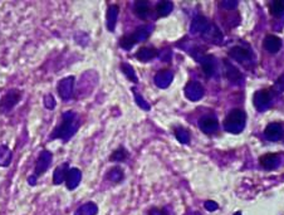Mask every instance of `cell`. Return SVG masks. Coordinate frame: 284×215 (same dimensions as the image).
I'll use <instances>...</instances> for the list:
<instances>
[{
  "label": "cell",
  "mask_w": 284,
  "mask_h": 215,
  "mask_svg": "<svg viewBox=\"0 0 284 215\" xmlns=\"http://www.w3.org/2000/svg\"><path fill=\"white\" fill-rule=\"evenodd\" d=\"M199 63L201 64L202 73L206 77H211L215 70V58L211 54H204L199 59Z\"/></svg>",
  "instance_id": "ffe728a7"
},
{
  "label": "cell",
  "mask_w": 284,
  "mask_h": 215,
  "mask_svg": "<svg viewBox=\"0 0 284 215\" xmlns=\"http://www.w3.org/2000/svg\"><path fill=\"white\" fill-rule=\"evenodd\" d=\"M43 106H44V108H47L48 111H53L57 107V101H55V97L52 93H45V95L43 96Z\"/></svg>",
  "instance_id": "836d02e7"
},
{
  "label": "cell",
  "mask_w": 284,
  "mask_h": 215,
  "mask_svg": "<svg viewBox=\"0 0 284 215\" xmlns=\"http://www.w3.org/2000/svg\"><path fill=\"white\" fill-rule=\"evenodd\" d=\"M69 169H70L69 161H64V163L59 164V165L54 169V171H53V175H52L53 185L59 186L62 185V184H64Z\"/></svg>",
  "instance_id": "8fae6325"
},
{
  "label": "cell",
  "mask_w": 284,
  "mask_h": 215,
  "mask_svg": "<svg viewBox=\"0 0 284 215\" xmlns=\"http://www.w3.org/2000/svg\"><path fill=\"white\" fill-rule=\"evenodd\" d=\"M105 179L107 181H110L111 184H121L123 180H125V173H123V169L121 166H113L111 168L110 170L106 173Z\"/></svg>",
  "instance_id": "d6986e66"
},
{
  "label": "cell",
  "mask_w": 284,
  "mask_h": 215,
  "mask_svg": "<svg viewBox=\"0 0 284 215\" xmlns=\"http://www.w3.org/2000/svg\"><path fill=\"white\" fill-rule=\"evenodd\" d=\"M234 215H242V211H237Z\"/></svg>",
  "instance_id": "74e56055"
},
{
  "label": "cell",
  "mask_w": 284,
  "mask_h": 215,
  "mask_svg": "<svg viewBox=\"0 0 284 215\" xmlns=\"http://www.w3.org/2000/svg\"><path fill=\"white\" fill-rule=\"evenodd\" d=\"M53 164V153L52 151L47 150V149H43L42 151L38 155L37 161H35L34 170H33V175L37 179H39L40 176L44 175L48 171V169L52 166Z\"/></svg>",
  "instance_id": "5b68a950"
},
{
  "label": "cell",
  "mask_w": 284,
  "mask_h": 215,
  "mask_svg": "<svg viewBox=\"0 0 284 215\" xmlns=\"http://www.w3.org/2000/svg\"><path fill=\"white\" fill-rule=\"evenodd\" d=\"M204 206H205V209H206L207 211H215L218 208H219V205H218V204L215 203V201H212V200L205 201Z\"/></svg>",
  "instance_id": "d590c367"
},
{
  "label": "cell",
  "mask_w": 284,
  "mask_h": 215,
  "mask_svg": "<svg viewBox=\"0 0 284 215\" xmlns=\"http://www.w3.org/2000/svg\"><path fill=\"white\" fill-rule=\"evenodd\" d=\"M202 38L207 39L209 42L214 43V44H220L223 40V34L219 30V28L214 24H209V27L201 33Z\"/></svg>",
  "instance_id": "5bb4252c"
},
{
  "label": "cell",
  "mask_w": 284,
  "mask_h": 215,
  "mask_svg": "<svg viewBox=\"0 0 284 215\" xmlns=\"http://www.w3.org/2000/svg\"><path fill=\"white\" fill-rule=\"evenodd\" d=\"M280 158L278 154H265V155L260 156L259 164L263 169L265 170H273V169L278 168L279 165Z\"/></svg>",
  "instance_id": "9a60e30c"
},
{
  "label": "cell",
  "mask_w": 284,
  "mask_h": 215,
  "mask_svg": "<svg viewBox=\"0 0 284 215\" xmlns=\"http://www.w3.org/2000/svg\"><path fill=\"white\" fill-rule=\"evenodd\" d=\"M81 127V117L73 110L64 111L60 116V121L52 130L48 141L60 140L63 144H67L72 140Z\"/></svg>",
  "instance_id": "6da1fadb"
},
{
  "label": "cell",
  "mask_w": 284,
  "mask_h": 215,
  "mask_svg": "<svg viewBox=\"0 0 284 215\" xmlns=\"http://www.w3.org/2000/svg\"><path fill=\"white\" fill-rule=\"evenodd\" d=\"M83 174L82 170L78 168H70L68 170L67 178H65V188L68 191H75L78 186L81 185V181H82Z\"/></svg>",
  "instance_id": "8992f818"
},
{
  "label": "cell",
  "mask_w": 284,
  "mask_h": 215,
  "mask_svg": "<svg viewBox=\"0 0 284 215\" xmlns=\"http://www.w3.org/2000/svg\"><path fill=\"white\" fill-rule=\"evenodd\" d=\"M118 14H120V7L117 4L108 5L107 12H106V28L110 33H113L116 30Z\"/></svg>",
  "instance_id": "30bf717a"
},
{
  "label": "cell",
  "mask_w": 284,
  "mask_h": 215,
  "mask_svg": "<svg viewBox=\"0 0 284 215\" xmlns=\"http://www.w3.org/2000/svg\"><path fill=\"white\" fill-rule=\"evenodd\" d=\"M269 10L274 17H282L284 14V0H274L270 3Z\"/></svg>",
  "instance_id": "4dcf8cb0"
},
{
  "label": "cell",
  "mask_w": 284,
  "mask_h": 215,
  "mask_svg": "<svg viewBox=\"0 0 284 215\" xmlns=\"http://www.w3.org/2000/svg\"><path fill=\"white\" fill-rule=\"evenodd\" d=\"M174 133H175V137H176V140L179 141V142L184 144V145H187V144L190 142L191 136H190V132L186 130V128L179 126V127L175 128Z\"/></svg>",
  "instance_id": "f546056e"
},
{
  "label": "cell",
  "mask_w": 284,
  "mask_h": 215,
  "mask_svg": "<svg viewBox=\"0 0 284 215\" xmlns=\"http://www.w3.org/2000/svg\"><path fill=\"white\" fill-rule=\"evenodd\" d=\"M218 121L214 117H202L199 121V127L200 130L204 133H214L218 130Z\"/></svg>",
  "instance_id": "44dd1931"
},
{
  "label": "cell",
  "mask_w": 284,
  "mask_h": 215,
  "mask_svg": "<svg viewBox=\"0 0 284 215\" xmlns=\"http://www.w3.org/2000/svg\"><path fill=\"white\" fill-rule=\"evenodd\" d=\"M132 92H133V97H135L136 105H137L138 107L141 108V110H144V111L151 110V106H150L149 102H147V101L145 100L144 97H142L140 93L137 92V90H136V88H132Z\"/></svg>",
  "instance_id": "d6a6232c"
},
{
  "label": "cell",
  "mask_w": 284,
  "mask_h": 215,
  "mask_svg": "<svg viewBox=\"0 0 284 215\" xmlns=\"http://www.w3.org/2000/svg\"><path fill=\"white\" fill-rule=\"evenodd\" d=\"M174 80V73L169 69H161L155 75V85L159 88H167Z\"/></svg>",
  "instance_id": "7c38bea8"
},
{
  "label": "cell",
  "mask_w": 284,
  "mask_h": 215,
  "mask_svg": "<svg viewBox=\"0 0 284 215\" xmlns=\"http://www.w3.org/2000/svg\"><path fill=\"white\" fill-rule=\"evenodd\" d=\"M151 32H152L151 25H142V27L137 28L135 32L131 33V35H132L136 43H140V42H145V40L150 37Z\"/></svg>",
  "instance_id": "484cf974"
},
{
  "label": "cell",
  "mask_w": 284,
  "mask_h": 215,
  "mask_svg": "<svg viewBox=\"0 0 284 215\" xmlns=\"http://www.w3.org/2000/svg\"><path fill=\"white\" fill-rule=\"evenodd\" d=\"M75 76H67V77H63L58 81L57 92L63 102H69V101H72L75 98Z\"/></svg>",
  "instance_id": "3957f363"
},
{
  "label": "cell",
  "mask_w": 284,
  "mask_h": 215,
  "mask_svg": "<svg viewBox=\"0 0 284 215\" xmlns=\"http://www.w3.org/2000/svg\"><path fill=\"white\" fill-rule=\"evenodd\" d=\"M264 48L270 54H275V53L279 52L280 48H282V39H280L279 37H277V35H267L264 39Z\"/></svg>",
  "instance_id": "e0dca14e"
},
{
  "label": "cell",
  "mask_w": 284,
  "mask_h": 215,
  "mask_svg": "<svg viewBox=\"0 0 284 215\" xmlns=\"http://www.w3.org/2000/svg\"><path fill=\"white\" fill-rule=\"evenodd\" d=\"M23 91L19 88H10L0 98V115H9L22 101Z\"/></svg>",
  "instance_id": "7a4b0ae2"
},
{
  "label": "cell",
  "mask_w": 284,
  "mask_h": 215,
  "mask_svg": "<svg viewBox=\"0 0 284 215\" xmlns=\"http://www.w3.org/2000/svg\"><path fill=\"white\" fill-rule=\"evenodd\" d=\"M228 54H229L230 58H233V59L237 60V62L242 63V64H247L248 62H252L253 58L252 52H250L248 48L240 47V45L232 48V49L228 52Z\"/></svg>",
  "instance_id": "9c48e42d"
},
{
  "label": "cell",
  "mask_w": 284,
  "mask_h": 215,
  "mask_svg": "<svg viewBox=\"0 0 284 215\" xmlns=\"http://www.w3.org/2000/svg\"><path fill=\"white\" fill-rule=\"evenodd\" d=\"M159 55V50L154 47H141L140 49L136 52L135 57L142 63L151 62L154 58H156Z\"/></svg>",
  "instance_id": "2e32d148"
},
{
  "label": "cell",
  "mask_w": 284,
  "mask_h": 215,
  "mask_svg": "<svg viewBox=\"0 0 284 215\" xmlns=\"http://www.w3.org/2000/svg\"><path fill=\"white\" fill-rule=\"evenodd\" d=\"M283 128L280 126V123H269V125L265 127L264 130V135L268 140L270 141H277L279 140L280 136H282Z\"/></svg>",
  "instance_id": "7402d4cb"
},
{
  "label": "cell",
  "mask_w": 284,
  "mask_h": 215,
  "mask_svg": "<svg viewBox=\"0 0 284 215\" xmlns=\"http://www.w3.org/2000/svg\"><path fill=\"white\" fill-rule=\"evenodd\" d=\"M270 92L268 90H260L254 95V105L259 111L267 108L270 103Z\"/></svg>",
  "instance_id": "ac0fdd59"
},
{
  "label": "cell",
  "mask_w": 284,
  "mask_h": 215,
  "mask_svg": "<svg viewBox=\"0 0 284 215\" xmlns=\"http://www.w3.org/2000/svg\"><path fill=\"white\" fill-rule=\"evenodd\" d=\"M207 27H209V22H207L206 18L199 15V17L194 18L190 29H191V33H202Z\"/></svg>",
  "instance_id": "83f0119b"
},
{
  "label": "cell",
  "mask_w": 284,
  "mask_h": 215,
  "mask_svg": "<svg viewBox=\"0 0 284 215\" xmlns=\"http://www.w3.org/2000/svg\"><path fill=\"white\" fill-rule=\"evenodd\" d=\"M172 10H174V3L169 2V0H162L156 5V14L160 18L167 17L171 14Z\"/></svg>",
  "instance_id": "4316f807"
},
{
  "label": "cell",
  "mask_w": 284,
  "mask_h": 215,
  "mask_svg": "<svg viewBox=\"0 0 284 215\" xmlns=\"http://www.w3.org/2000/svg\"><path fill=\"white\" fill-rule=\"evenodd\" d=\"M247 115L242 110H233L224 121V127L229 132L239 133L245 126Z\"/></svg>",
  "instance_id": "277c9868"
},
{
  "label": "cell",
  "mask_w": 284,
  "mask_h": 215,
  "mask_svg": "<svg viewBox=\"0 0 284 215\" xmlns=\"http://www.w3.org/2000/svg\"><path fill=\"white\" fill-rule=\"evenodd\" d=\"M184 93L187 100L195 102V101H199L200 98L204 96V88H202V86L200 85L199 82H196V81H190V82L185 86Z\"/></svg>",
  "instance_id": "52a82bcc"
},
{
  "label": "cell",
  "mask_w": 284,
  "mask_h": 215,
  "mask_svg": "<svg viewBox=\"0 0 284 215\" xmlns=\"http://www.w3.org/2000/svg\"><path fill=\"white\" fill-rule=\"evenodd\" d=\"M135 44H137V43L135 42V39H133L131 34H126L120 38V47L123 48L125 50H131L135 47Z\"/></svg>",
  "instance_id": "1f68e13d"
},
{
  "label": "cell",
  "mask_w": 284,
  "mask_h": 215,
  "mask_svg": "<svg viewBox=\"0 0 284 215\" xmlns=\"http://www.w3.org/2000/svg\"><path fill=\"white\" fill-rule=\"evenodd\" d=\"M128 158H130V153L127 151V149L125 146H118L110 155V161L111 163H125Z\"/></svg>",
  "instance_id": "d4e9b609"
},
{
  "label": "cell",
  "mask_w": 284,
  "mask_h": 215,
  "mask_svg": "<svg viewBox=\"0 0 284 215\" xmlns=\"http://www.w3.org/2000/svg\"><path fill=\"white\" fill-rule=\"evenodd\" d=\"M13 163V151L5 144H0V168H9Z\"/></svg>",
  "instance_id": "603a6c76"
},
{
  "label": "cell",
  "mask_w": 284,
  "mask_h": 215,
  "mask_svg": "<svg viewBox=\"0 0 284 215\" xmlns=\"http://www.w3.org/2000/svg\"><path fill=\"white\" fill-rule=\"evenodd\" d=\"M98 211H100V209H98V205L95 201H87V203L78 206L73 215H97Z\"/></svg>",
  "instance_id": "cb8c5ba5"
},
{
  "label": "cell",
  "mask_w": 284,
  "mask_h": 215,
  "mask_svg": "<svg viewBox=\"0 0 284 215\" xmlns=\"http://www.w3.org/2000/svg\"><path fill=\"white\" fill-rule=\"evenodd\" d=\"M224 67H225L224 75L225 77H227V80L229 81L230 83H233V85H242L243 80H244L242 72H240V70L238 69L232 62H229V60L227 59H224Z\"/></svg>",
  "instance_id": "ba28073f"
},
{
  "label": "cell",
  "mask_w": 284,
  "mask_h": 215,
  "mask_svg": "<svg viewBox=\"0 0 284 215\" xmlns=\"http://www.w3.org/2000/svg\"><path fill=\"white\" fill-rule=\"evenodd\" d=\"M147 215H171L169 206H152L147 210Z\"/></svg>",
  "instance_id": "e575fe53"
},
{
  "label": "cell",
  "mask_w": 284,
  "mask_h": 215,
  "mask_svg": "<svg viewBox=\"0 0 284 215\" xmlns=\"http://www.w3.org/2000/svg\"><path fill=\"white\" fill-rule=\"evenodd\" d=\"M27 183H28V185H30V186H35L38 184V179L35 178L34 175H29L28 176V179H27Z\"/></svg>",
  "instance_id": "8d00e7d4"
},
{
  "label": "cell",
  "mask_w": 284,
  "mask_h": 215,
  "mask_svg": "<svg viewBox=\"0 0 284 215\" xmlns=\"http://www.w3.org/2000/svg\"><path fill=\"white\" fill-rule=\"evenodd\" d=\"M133 13L140 19L146 20L151 14V4L147 0H137L133 3Z\"/></svg>",
  "instance_id": "4fadbf2b"
},
{
  "label": "cell",
  "mask_w": 284,
  "mask_h": 215,
  "mask_svg": "<svg viewBox=\"0 0 284 215\" xmlns=\"http://www.w3.org/2000/svg\"><path fill=\"white\" fill-rule=\"evenodd\" d=\"M120 68L128 81H131V82H133V83H138V77H137V75H136L135 68H133L130 63L122 62L120 64Z\"/></svg>",
  "instance_id": "f1b7e54d"
}]
</instances>
